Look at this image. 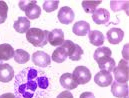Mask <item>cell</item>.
I'll use <instances>...</instances> for the list:
<instances>
[{"label":"cell","mask_w":129,"mask_h":98,"mask_svg":"<svg viewBox=\"0 0 129 98\" xmlns=\"http://www.w3.org/2000/svg\"><path fill=\"white\" fill-rule=\"evenodd\" d=\"M50 87L49 77L38 67H27L21 70L14 82L17 98H48Z\"/></svg>","instance_id":"obj_1"},{"label":"cell","mask_w":129,"mask_h":98,"mask_svg":"<svg viewBox=\"0 0 129 98\" xmlns=\"http://www.w3.org/2000/svg\"><path fill=\"white\" fill-rule=\"evenodd\" d=\"M48 32L39 28H30L26 32V39L35 47H43L48 43Z\"/></svg>","instance_id":"obj_2"},{"label":"cell","mask_w":129,"mask_h":98,"mask_svg":"<svg viewBox=\"0 0 129 98\" xmlns=\"http://www.w3.org/2000/svg\"><path fill=\"white\" fill-rule=\"evenodd\" d=\"M19 8L31 20L37 19L41 15V9L36 4V1H19Z\"/></svg>","instance_id":"obj_3"},{"label":"cell","mask_w":129,"mask_h":98,"mask_svg":"<svg viewBox=\"0 0 129 98\" xmlns=\"http://www.w3.org/2000/svg\"><path fill=\"white\" fill-rule=\"evenodd\" d=\"M61 46H63L67 50V55L72 61H78L81 59V56L83 55V50L80 45L72 42L71 40H64Z\"/></svg>","instance_id":"obj_4"},{"label":"cell","mask_w":129,"mask_h":98,"mask_svg":"<svg viewBox=\"0 0 129 98\" xmlns=\"http://www.w3.org/2000/svg\"><path fill=\"white\" fill-rule=\"evenodd\" d=\"M128 61L126 59H121L118 66H116L113 70L114 77L117 82L120 83H127L129 79Z\"/></svg>","instance_id":"obj_5"},{"label":"cell","mask_w":129,"mask_h":98,"mask_svg":"<svg viewBox=\"0 0 129 98\" xmlns=\"http://www.w3.org/2000/svg\"><path fill=\"white\" fill-rule=\"evenodd\" d=\"M72 76L77 84H86L91 79V72L85 66H77L74 69Z\"/></svg>","instance_id":"obj_6"},{"label":"cell","mask_w":129,"mask_h":98,"mask_svg":"<svg viewBox=\"0 0 129 98\" xmlns=\"http://www.w3.org/2000/svg\"><path fill=\"white\" fill-rule=\"evenodd\" d=\"M32 62L37 67H47L50 65L51 57L44 51H36L32 54Z\"/></svg>","instance_id":"obj_7"},{"label":"cell","mask_w":129,"mask_h":98,"mask_svg":"<svg viewBox=\"0 0 129 98\" xmlns=\"http://www.w3.org/2000/svg\"><path fill=\"white\" fill-rule=\"evenodd\" d=\"M111 92L113 96L117 98H126L128 97L129 89L127 83H120V82H112L111 83Z\"/></svg>","instance_id":"obj_8"},{"label":"cell","mask_w":129,"mask_h":98,"mask_svg":"<svg viewBox=\"0 0 129 98\" xmlns=\"http://www.w3.org/2000/svg\"><path fill=\"white\" fill-rule=\"evenodd\" d=\"M57 18L59 20L60 23L62 24H70L74 18H75V14H74V11L68 7V6H63L59 11H58V14H57Z\"/></svg>","instance_id":"obj_9"},{"label":"cell","mask_w":129,"mask_h":98,"mask_svg":"<svg viewBox=\"0 0 129 98\" xmlns=\"http://www.w3.org/2000/svg\"><path fill=\"white\" fill-rule=\"evenodd\" d=\"M110 19V13L105 8H98L92 14V20L98 25H105Z\"/></svg>","instance_id":"obj_10"},{"label":"cell","mask_w":129,"mask_h":98,"mask_svg":"<svg viewBox=\"0 0 129 98\" xmlns=\"http://www.w3.org/2000/svg\"><path fill=\"white\" fill-rule=\"evenodd\" d=\"M94 81L98 86L100 87H107L109 85H111L112 81V74H110V72L101 70L98 73H96L95 77H94Z\"/></svg>","instance_id":"obj_11"},{"label":"cell","mask_w":129,"mask_h":98,"mask_svg":"<svg viewBox=\"0 0 129 98\" xmlns=\"http://www.w3.org/2000/svg\"><path fill=\"white\" fill-rule=\"evenodd\" d=\"M14 77V70L12 66L6 63H0V82H10Z\"/></svg>","instance_id":"obj_12"},{"label":"cell","mask_w":129,"mask_h":98,"mask_svg":"<svg viewBox=\"0 0 129 98\" xmlns=\"http://www.w3.org/2000/svg\"><path fill=\"white\" fill-rule=\"evenodd\" d=\"M48 42L52 46H59L62 45L64 42V33L61 29H53L52 31L48 32Z\"/></svg>","instance_id":"obj_13"},{"label":"cell","mask_w":129,"mask_h":98,"mask_svg":"<svg viewBox=\"0 0 129 98\" xmlns=\"http://www.w3.org/2000/svg\"><path fill=\"white\" fill-rule=\"evenodd\" d=\"M107 40L111 44H118L123 40L124 32L120 28H111L107 32Z\"/></svg>","instance_id":"obj_14"},{"label":"cell","mask_w":129,"mask_h":98,"mask_svg":"<svg viewBox=\"0 0 129 98\" xmlns=\"http://www.w3.org/2000/svg\"><path fill=\"white\" fill-rule=\"evenodd\" d=\"M60 84L66 90H72L78 86L71 73H64L60 76Z\"/></svg>","instance_id":"obj_15"},{"label":"cell","mask_w":129,"mask_h":98,"mask_svg":"<svg viewBox=\"0 0 129 98\" xmlns=\"http://www.w3.org/2000/svg\"><path fill=\"white\" fill-rule=\"evenodd\" d=\"M72 31L75 35L85 36L90 32V25L86 21H78L73 25Z\"/></svg>","instance_id":"obj_16"},{"label":"cell","mask_w":129,"mask_h":98,"mask_svg":"<svg viewBox=\"0 0 129 98\" xmlns=\"http://www.w3.org/2000/svg\"><path fill=\"white\" fill-rule=\"evenodd\" d=\"M14 49L8 43L0 44V61H7L14 56Z\"/></svg>","instance_id":"obj_17"},{"label":"cell","mask_w":129,"mask_h":98,"mask_svg":"<svg viewBox=\"0 0 129 98\" xmlns=\"http://www.w3.org/2000/svg\"><path fill=\"white\" fill-rule=\"evenodd\" d=\"M13 27L18 33H26L30 29V21L25 17H18Z\"/></svg>","instance_id":"obj_18"},{"label":"cell","mask_w":129,"mask_h":98,"mask_svg":"<svg viewBox=\"0 0 129 98\" xmlns=\"http://www.w3.org/2000/svg\"><path fill=\"white\" fill-rule=\"evenodd\" d=\"M97 64L101 70L107 71V72H112L115 68V60L111 57H106L102 58L97 61Z\"/></svg>","instance_id":"obj_19"},{"label":"cell","mask_w":129,"mask_h":98,"mask_svg":"<svg viewBox=\"0 0 129 98\" xmlns=\"http://www.w3.org/2000/svg\"><path fill=\"white\" fill-rule=\"evenodd\" d=\"M67 56H68L67 55V50L65 49L63 46H60V47H57L53 51L51 58L56 63H62V62H64L65 60H66Z\"/></svg>","instance_id":"obj_20"},{"label":"cell","mask_w":129,"mask_h":98,"mask_svg":"<svg viewBox=\"0 0 129 98\" xmlns=\"http://www.w3.org/2000/svg\"><path fill=\"white\" fill-rule=\"evenodd\" d=\"M89 41L92 45L95 46H101L104 43V35L99 30H93L88 33Z\"/></svg>","instance_id":"obj_21"},{"label":"cell","mask_w":129,"mask_h":98,"mask_svg":"<svg viewBox=\"0 0 129 98\" xmlns=\"http://www.w3.org/2000/svg\"><path fill=\"white\" fill-rule=\"evenodd\" d=\"M14 60L16 63L18 64H25L29 61L30 59V55L27 51L23 50V49H17L14 53V56H13Z\"/></svg>","instance_id":"obj_22"},{"label":"cell","mask_w":129,"mask_h":98,"mask_svg":"<svg viewBox=\"0 0 129 98\" xmlns=\"http://www.w3.org/2000/svg\"><path fill=\"white\" fill-rule=\"evenodd\" d=\"M111 55H112V52H111L110 48L103 46V47H99V48H97L96 50H95V52H94L93 57H94L95 61L97 62L98 60H100V59H102V58L111 57Z\"/></svg>","instance_id":"obj_23"},{"label":"cell","mask_w":129,"mask_h":98,"mask_svg":"<svg viewBox=\"0 0 129 98\" xmlns=\"http://www.w3.org/2000/svg\"><path fill=\"white\" fill-rule=\"evenodd\" d=\"M110 7L114 12L124 10L128 14V1H110Z\"/></svg>","instance_id":"obj_24"},{"label":"cell","mask_w":129,"mask_h":98,"mask_svg":"<svg viewBox=\"0 0 129 98\" xmlns=\"http://www.w3.org/2000/svg\"><path fill=\"white\" fill-rule=\"evenodd\" d=\"M100 4H101V1H83L81 5L86 13L93 14L94 11L97 9V6H99Z\"/></svg>","instance_id":"obj_25"},{"label":"cell","mask_w":129,"mask_h":98,"mask_svg":"<svg viewBox=\"0 0 129 98\" xmlns=\"http://www.w3.org/2000/svg\"><path fill=\"white\" fill-rule=\"evenodd\" d=\"M8 15V5L5 1H0V24L6 21Z\"/></svg>","instance_id":"obj_26"},{"label":"cell","mask_w":129,"mask_h":98,"mask_svg":"<svg viewBox=\"0 0 129 98\" xmlns=\"http://www.w3.org/2000/svg\"><path fill=\"white\" fill-rule=\"evenodd\" d=\"M59 1L57 0H52V1H45L43 3V9L48 13V12H53L58 8Z\"/></svg>","instance_id":"obj_27"},{"label":"cell","mask_w":129,"mask_h":98,"mask_svg":"<svg viewBox=\"0 0 129 98\" xmlns=\"http://www.w3.org/2000/svg\"><path fill=\"white\" fill-rule=\"evenodd\" d=\"M56 98H74V97H73V95H72V93L70 91L65 90V91H62Z\"/></svg>","instance_id":"obj_28"},{"label":"cell","mask_w":129,"mask_h":98,"mask_svg":"<svg viewBox=\"0 0 129 98\" xmlns=\"http://www.w3.org/2000/svg\"><path fill=\"white\" fill-rule=\"evenodd\" d=\"M79 98H95V96L92 92H83Z\"/></svg>","instance_id":"obj_29"},{"label":"cell","mask_w":129,"mask_h":98,"mask_svg":"<svg viewBox=\"0 0 129 98\" xmlns=\"http://www.w3.org/2000/svg\"><path fill=\"white\" fill-rule=\"evenodd\" d=\"M0 98H17V97L13 93H4V94L0 95Z\"/></svg>","instance_id":"obj_30"}]
</instances>
